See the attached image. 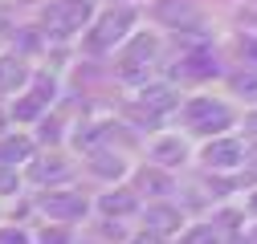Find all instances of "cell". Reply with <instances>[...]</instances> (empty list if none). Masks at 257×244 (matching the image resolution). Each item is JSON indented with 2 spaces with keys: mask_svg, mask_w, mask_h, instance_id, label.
Returning a JSON list of instances; mask_svg holds the SVG:
<instances>
[{
  "mask_svg": "<svg viewBox=\"0 0 257 244\" xmlns=\"http://www.w3.org/2000/svg\"><path fill=\"white\" fill-rule=\"evenodd\" d=\"M86 16H90V4H86V0H82V4H49L45 24L57 28V33H66V28H78Z\"/></svg>",
  "mask_w": 257,
  "mask_h": 244,
  "instance_id": "cell-1",
  "label": "cell"
},
{
  "mask_svg": "<svg viewBox=\"0 0 257 244\" xmlns=\"http://www.w3.org/2000/svg\"><path fill=\"white\" fill-rule=\"evenodd\" d=\"M188 118H192V126L196 130H220V126H229V110H224L220 102H192V110H188Z\"/></svg>",
  "mask_w": 257,
  "mask_h": 244,
  "instance_id": "cell-2",
  "label": "cell"
},
{
  "mask_svg": "<svg viewBox=\"0 0 257 244\" xmlns=\"http://www.w3.org/2000/svg\"><path fill=\"white\" fill-rule=\"evenodd\" d=\"M204 159H208V167H233V163L241 159V146H237L233 138H224V142H212V146L204 150Z\"/></svg>",
  "mask_w": 257,
  "mask_h": 244,
  "instance_id": "cell-3",
  "label": "cell"
},
{
  "mask_svg": "<svg viewBox=\"0 0 257 244\" xmlns=\"http://www.w3.org/2000/svg\"><path fill=\"white\" fill-rule=\"evenodd\" d=\"M45 208L53 212V216H82V212H86V204H78L74 196H53Z\"/></svg>",
  "mask_w": 257,
  "mask_h": 244,
  "instance_id": "cell-4",
  "label": "cell"
},
{
  "mask_svg": "<svg viewBox=\"0 0 257 244\" xmlns=\"http://www.w3.org/2000/svg\"><path fill=\"white\" fill-rule=\"evenodd\" d=\"M180 155H184L180 142H164V146H159V159H180Z\"/></svg>",
  "mask_w": 257,
  "mask_h": 244,
  "instance_id": "cell-5",
  "label": "cell"
},
{
  "mask_svg": "<svg viewBox=\"0 0 257 244\" xmlns=\"http://www.w3.org/2000/svg\"><path fill=\"white\" fill-rule=\"evenodd\" d=\"M241 53H245L253 66H257V37H245V41H241Z\"/></svg>",
  "mask_w": 257,
  "mask_h": 244,
  "instance_id": "cell-6",
  "label": "cell"
},
{
  "mask_svg": "<svg viewBox=\"0 0 257 244\" xmlns=\"http://www.w3.org/2000/svg\"><path fill=\"white\" fill-rule=\"evenodd\" d=\"M17 188V175H0V192H13Z\"/></svg>",
  "mask_w": 257,
  "mask_h": 244,
  "instance_id": "cell-7",
  "label": "cell"
},
{
  "mask_svg": "<svg viewBox=\"0 0 257 244\" xmlns=\"http://www.w3.org/2000/svg\"><path fill=\"white\" fill-rule=\"evenodd\" d=\"M188 244H208V232H204V228H200V232H192V240H188Z\"/></svg>",
  "mask_w": 257,
  "mask_h": 244,
  "instance_id": "cell-8",
  "label": "cell"
},
{
  "mask_svg": "<svg viewBox=\"0 0 257 244\" xmlns=\"http://www.w3.org/2000/svg\"><path fill=\"white\" fill-rule=\"evenodd\" d=\"M249 208H253V212H257V196H253V204H249Z\"/></svg>",
  "mask_w": 257,
  "mask_h": 244,
  "instance_id": "cell-9",
  "label": "cell"
},
{
  "mask_svg": "<svg viewBox=\"0 0 257 244\" xmlns=\"http://www.w3.org/2000/svg\"><path fill=\"white\" fill-rule=\"evenodd\" d=\"M253 126H257V118H253Z\"/></svg>",
  "mask_w": 257,
  "mask_h": 244,
  "instance_id": "cell-10",
  "label": "cell"
}]
</instances>
